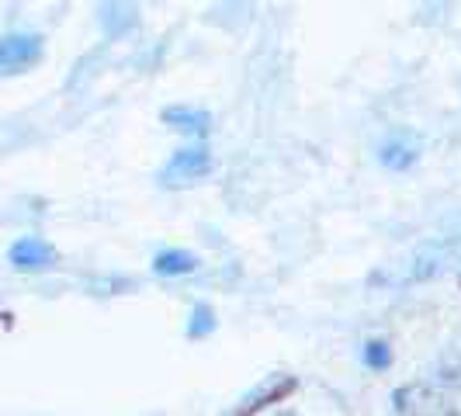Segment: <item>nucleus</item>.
Segmentation results:
<instances>
[{
    "label": "nucleus",
    "mask_w": 461,
    "mask_h": 416,
    "mask_svg": "<svg viewBox=\"0 0 461 416\" xmlns=\"http://www.w3.org/2000/svg\"><path fill=\"white\" fill-rule=\"evenodd\" d=\"M208 170H212V153L205 146H185L167 160V167L160 170V181L167 187H181L191 181H202Z\"/></svg>",
    "instance_id": "nucleus-1"
},
{
    "label": "nucleus",
    "mask_w": 461,
    "mask_h": 416,
    "mask_svg": "<svg viewBox=\"0 0 461 416\" xmlns=\"http://www.w3.org/2000/svg\"><path fill=\"white\" fill-rule=\"evenodd\" d=\"M295 389H299V378H295V375H267V378H264L260 385H254L226 416H254V413H260L264 406L281 402L285 395H292Z\"/></svg>",
    "instance_id": "nucleus-2"
},
{
    "label": "nucleus",
    "mask_w": 461,
    "mask_h": 416,
    "mask_svg": "<svg viewBox=\"0 0 461 416\" xmlns=\"http://www.w3.org/2000/svg\"><path fill=\"white\" fill-rule=\"evenodd\" d=\"M42 59L39 35H7L0 39V73H22Z\"/></svg>",
    "instance_id": "nucleus-3"
},
{
    "label": "nucleus",
    "mask_w": 461,
    "mask_h": 416,
    "mask_svg": "<svg viewBox=\"0 0 461 416\" xmlns=\"http://www.w3.org/2000/svg\"><path fill=\"white\" fill-rule=\"evenodd\" d=\"M56 260H59L56 247L46 243V240H39V236H24V240H18L11 247V264L18 271H49Z\"/></svg>",
    "instance_id": "nucleus-4"
},
{
    "label": "nucleus",
    "mask_w": 461,
    "mask_h": 416,
    "mask_svg": "<svg viewBox=\"0 0 461 416\" xmlns=\"http://www.w3.org/2000/svg\"><path fill=\"white\" fill-rule=\"evenodd\" d=\"M420 157V142H416L413 132H395L389 136L382 146H378V163L385 167V170H410Z\"/></svg>",
    "instance_id": "nucleus-5"
},
{
    "label": "nucleus",
    "mask_w": 461,
    "mask_h": 416,
    "mask_svg": "<svg viewBox=\"0 0 461 416\" xmlns=\"http://www.w3.org/2000/svg\"><path fill=\"white\" fill-rule=\"evenodd\" d=\"M163 125H170L174 132H185V136H205L212 118L202 108H185V104H174L163 112Z\"/></svg>",
    "instance_id": "nucleus-6"
},
{
    "label": "nucleus",
    "mask_w": 461,
    "mask_h": 416,
    "mask_svg": "<svg viewBox=\"0 0 461 416\" xmlns=\"http://www.w3.org/2000/svg\"><path fill=\"white\" fill-rule=\"evenodd\" d=\"M198 267V257L187 254V250H160L157 260H153V271L163 277H181L191 275Z\"/></svg>",
    "instance_id": "nucleus-7"
},
{
    "label": "nucleus",
    "mask_w": 461,
    "mask_h": 416,
    "mask_svg": "<svg viewBox=\"0 0 461 416\" xmlns=\"http://www.w3.org/2000/svg\"><path fill=\"white\" fill-rule=\"evenodd\" d=\"M136 22L139 18L132 7H122V4H104V7H101V24H104L108 35H122V32L136 28Z\"/></svg>",
    "instance_id": "nucleus-8"
},
{
    "label": "nucleus",
    "mask_w": 461,
    "mask_h": 416,
    "mask_svg": "<svg viewBox=\"0 0 461 416\" xmlns=\"http://www.w3.org/2000/svg\"><path fill=\"white\" fill-rule=\"evenodd\" d=\"M215 330V312H212V305H194L191 309V320H187V337L191 340H202V337H208Z\"/></svg>",
    "instance_id": "nucleus-9"
},
{
    "label": "nucleus",
    "mask_w": 461,
    "mask_h": 416,
    "mask_svg": "<svg viewBox=\"0 0 461 416\" xmlns=\"http://www.w3.org/2000/svg\"><path fill=\"white\" fill-rule=\"evenodd\" d=\"M365 365L375 371L389 368V365H393V350H389V344H385V340H368V344H365Z\"/></svg>",
    "instance_id": "nucleus-10"
},
{
    "label": "nucleus",
    "mask_w": 461,
    "mask_h": 416,
    "mask_svg": "<svg viewBox=\"0 0 461 416\" xmlns=\"http://www.w3.org/2000/svg\"><path fill=\"white\" fill-rule=\"evenodd\" d=\"M277 416H292V413H277Z\"/></svg>",
    "instance_id": "nucleus-11"
}]
</instances>
